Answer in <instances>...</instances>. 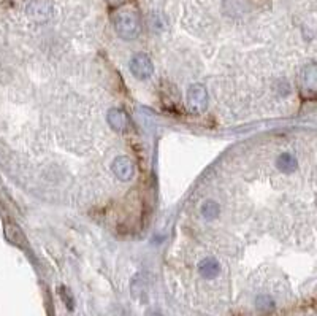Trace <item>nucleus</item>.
<instances>
[{"instance_id":"nucleus-1","label":"nucleus","mask_w":317,"mask_h":316,"mask_svg":"<svg viewBox=\"0 0 317 316\" xmlns=\"http://www.w3.org/2000/svg\"><path fill=\"white\" fill-rule=\"evenodd\" d=\"M115 29L118 35L124 40H133L140 33V18L132 8L119 10L115 18Z\"/></svg>"},{"instance_id":"nucleus-2","label":"nucleus","mask_w":317,"mask_h":316,"mask_svg":"<svg viewBox=\"0 0 317 316\" xmlns=\"http://www.w3.org/2000/svg\"><path fill=\"white\" fill-rule=\"evenodd\" d=\"M130 72L138 80H148V78H151V75L154 73V65L152 61L149 59V56L144 53L135 54L130 59Z\"/></svg>"},{"instance_id":"nucleus-3","label":"nucleus","mask_w":317,"mask_h":316,"mask_svg":"<svg viewBox=\"0 0 317 316\" xmlns=\"http://www.w3.org/2000/svg\"><path fill=\"white\" fill-rule=\"evenodd\" d=\"M187 105L192 111L203 113L208 108V93L205 86L192 84L187 91Z\"/></svg>"},{"instance_id":"nucleus-4","label":"nucleus","mask_w":317,"mask_h":316,"mask_svg":"<svg viewBox=\"0 0 317 316\" xmlns=\"http://www.w3.org/2000/svg\"><path fill=\"white\" fill-rule=\"evenodd\" d=\"M113 173L116 175V178H119L121 182H129V179L133 178L135 175V165L132 162V159L126 156H119L113 161Z\"/></svg>"},{"instance_id":"nucleus-5","label":"nucleus","mask_w":317,"mask_h":316,"mask_svg":"<svg viewBox=\"0 0 317 316\" xmlns=\"http://www.w3.org/2000/svg\"><path fill=\"white\" fill-rule=\"evenodd\" d=\"M107 119H108L110 127L116 132H124L127 127V116L121 108H111L107 113Z\"/></svg>"},{"instance_id":"nucleus-6","label":"nucleus","mask_w":317,"mask_h":316,"mask_svg":"<svg viewBox=\"0 0 317 316\" xmlns=\"http://www.w3.org/2000/svg\"><path fill=\"white\" fill-rule=\"evenodd\" d=\"M198 272L205 280H213L219 275L221 265L214 257H205V259H201L198 264Z\"/></svg>"},{"instance_id":"nucleus-7","label":"nucleus","mask_w":317,"mask_h":316,"mask_svg":"<svg viewBox=\"0 0 317 316\" xmlns=\"http://www.w3.org/2000/svg\"><path fill=\"white\" fill-rule=\"evenodd\" d=\"M276 165L281 172H284V173H292V172H295L297 170V167H298V162L297 159L293 157L290 153H284V154H281L278 157V161H276Z\"/></svg>"},{"instance_id":"nucleus-8","label":"nucleus","mask_w":317,"mask_h":316,"mask_svg":"<svg viewBox=\"0 0 317 316\" xmlns=\"http://www.w3.org/2000/svg\"><path fill=\"white\" fill-rule=\"evenodd\" d=\"M219 205H218V202H214V200H206V202H203V205H201V214H203V218L208 219V221H213V219H216L219 216Z\"/></svg>"},{"instance_id":"nucleus-9","label":"nucleus","mask_w":317,"mask_h":316,"mask_svg":"<svg viewBox=\"0 0 317 316\" xmlns=\"http://www.w3.org/2000/svg\"><path fill=\"white\" fill-rule=\"evenodd\" d=\"M315 78H317V73H315V65H309L304 69V76H303V83H304V87H306V91H311V93H315Z\"/></svg>"},{"instance_id":"nucleus-10","label":"nucleus","mask_w":317,"mask_h":316,"mask_svg":"<svg viewBox=\"0 0 317 316\" xmlns=\"http://www.w3.org/2000/svg\"><path fill=\"white\" fill-rule=\"evenodd\" d=\"M61 297H62V300L65 302V305L69 307V310H73L75 302H73V296H72V292L69 291V288L61 286Z\"/></svg>"},{"instance_id":"nucleus-11","label":"nucleus","mask_w":317,"mask_h":316,"mask_svg":"<svg viewBox=\"0 0 317 316\" xmlns=\"http://www.w3.org/2000/svg\"><path fill=\"white\" fill-rule=\"evenodd\" d=\"M257 307L260 308V310H271L275 307V303H273V300H271L270 297H267V296H260L258 299H257Z\"/></svg>"}]
</instances>
